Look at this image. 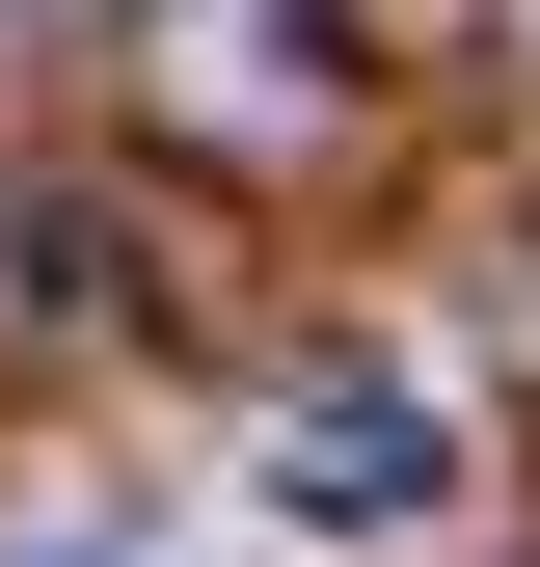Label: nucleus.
<instances>
[{"label": "nucleus", "instance_id": "obj_1", "mask_svg": "<svg viewBox=\"0 0 540 567\" xmlns=\"http://www.w3.org/2000/svg\"><path fill=\"white\" fill-rule=\"evenodd\" d=\"M270 486H298V540H433V514H459V433H433L405 379H298Z\"/></svg>", "mask_w": 540, "mask_h": 567}]
</instances>
